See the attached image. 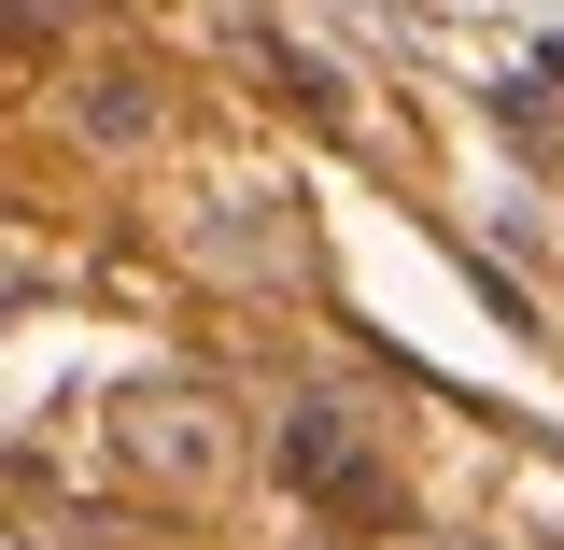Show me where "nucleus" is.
Listing matches in <instances>:
<instances>
[{"instance_id":"1","label":"nucleus","mask_w":564,"mask_h":550,"mask_svg":"<svg viewBox=\"0 0 564 550\" xmlns=\"http://www.w3.org/2000/svg\"><path fill=\"white\" fill-rule=\"evenodd\" d=\"M113 466L155 494H226L240 481V410L212 381H128L113 396Z\"/></svg>"},{"instance_id":"2","label":"nucleus","mask_w":564,"mask_h":550,"mask_svg":"<svg viewBox=\"0 0 564 550\" xmlns=\"http://www.w3.org/2000/svg\"><path fill=\"white\" fill-rule=\"evenodd\" d=\"M282 481L311 494L325 522H381V508H395V466L367 452V423H352L339 396H296V410H282Z\"/></svg>"},{"instance_id":"3","label":"nucleus","mask_w":564,"mask_h":550,"mask_svg":"<svg viewBox=\"0 0 564 550\" xmlns=\"http://www.w3.org/2000/svg\"><path fill=\"white\" fill-rule=\"evenodd\" d=\"M240 43H254V71H269L282 99H311V114H339V71L311 57V43H282V29H240Z\"/></svg>"},{"instance_id":"4","label":"nucleus","mask_w":564,"mask_h":550,"mask_svg":"<svg viewBox=\"0 0 564 550\" xmlns=\"http://www.w3.org/2000/svg\"><path fill=\"white\" fill-rule=\"evenodd\" d=\"M141 114H155V99H141L128 71H113V85H85V128H99V141H141Z\"/></svg>"},{"instance_id":"5","label":"nucleus","mask_w":564,"mask_h":550,"mask_svg":"<svg viewBox=\"0 0 564 550\" xmlns=\"http://www.w3.org/2000/svg\"><path fill=\"white\" fill-rule=\"evenodd\" d=\"M29 43H43V29H29V14H0V57H29Z\"/></svg>"}]
</instances>
